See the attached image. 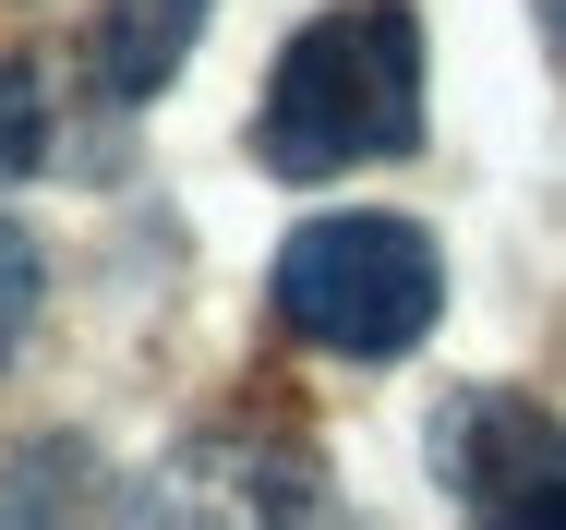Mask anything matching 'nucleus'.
Instances as JSON below:
<instances>
[{"instance_id":"nucleus-1","label":"nucleus","mask_w":566,"mask_h":530,"mask_svg":"<svg viewBox=\"0 0 566 530\" xmlns=\"http://www.w3.org/2000/svg\"><path fill=\"white\" fill-rule=\"evenodd\" d=\"M422 145V12L410 0H338L314 12L253 108V157L277 181H338Z\"/></svg>"},{"instance_id":"nucleus-2","label":"nucleus","mask_w":566,"mask_h":530,"mask_svg":"<svg viewBox=\"0 0 566 530\" xmlns=\"http://www.w3.org/2000/svg\"><path fill=\"white\" fill-rule=\"evenodd\" d=\"M265 290H277V325L290 337H314L338 362H398L447 314V253L410 217H314V229L277 241Z\"/></svg>"},{"instance_id":"nucleus-3","label":"nucleus","mask_w":566,"mask_h":530,"mask_svg":"<svg viewBox=\"0 0 566 530\" xmlns=\"http://www.w3.org/2000/svg\"><path fill=\"white\" fill-rule=\"evenodd\" d=\"M434 482H447L458 519L566 530V423L518 386H458L434 411Z\"/></svg>"},{"instance_id":"nucleus-4","label":"nucleus","mask_w":566,"mask_h":530,"mask_svg":"<svg viewBox=\"0 0 566 530\" xmlns=\"http://www.w3.org/2000/svg\"><path fill=\"white\" fill-rule=\"evenodd\" d=\"M206 12L218 0H97V37H85V85L109 108H145L181 61H193V37H206Z\"/></svg>"},{"instance_id":"nucleus-5","label":"nucleus","mask_w":566,"mask_h":530,"mask_svg":"<svg viewBox=\"0 0 566 530\" xmlns=\"http://www.w3.org/2000/svg\"><path fill=\"white\" fill-rule=\"evenodd\" d=\"M24 169H49V85H36V61H0V181H24Z\"/></svg>"},{"instance_id":"nucleus-6","label":"nucleus","mask_w":566,"mask_h":530,"mask_svg":"<svg viewBox=\"0 0 566 530\" xmlns=\"http://www.w3.org/2000/svg\"><path fill=\"white\" fill-rule=\"evenodd\" d=\"M36 290H49V266H36V241L0 217V362L24 350V325H36Z\"/></svg>"},{"instance_id":"nucleus-7","label":"nucleus","mask_w":566,"mask_h":530,"mask_svg":"<svg viewBox=\"0 0 566 530\" xmlns=\"http://www.w3.org/2000/svg\"><path fill=\"white\" fill-rule=\"evenodd\" d=\"M531 12H543V49L566 61V0H531Z\"/></svg>"}]
</instances>
